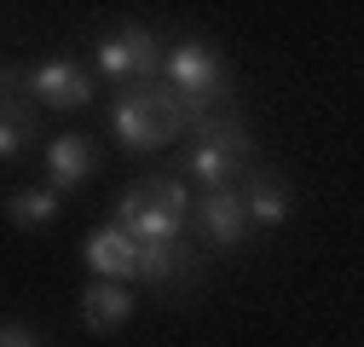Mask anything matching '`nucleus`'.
Masks as SVG:
<instances>
[{
    "mask_svg": "<svg viewBox=\"0 0 364 347\" xmlns=\"http://www.w3.org/2000/svg\"><path fill=\"white\" fill-rule=\"evenodd\" d=\"M23 99V70H0V110Z\"/></svg>",
    "mask_w": 364,
    "mask_h": 347,
    "instance_id": "16",
    "label": "nucleus"
},
{
    "mask_svg": "<svg viewBox=\"0 0 364 347\" xmlns=\"http://www.w3.org/2000/svg\"><path fill=\"white\" fill-rule=\"evenodd\" d=\"M191 214H197V226H203V237H208L214 249H243V243H249V214H243V197H237V186L203 191Z\"/></svg>",
    "mask_w": 364,
    "mask_h": 347,
    "instance_id": "7",
    "label": "nucleus"
},
{
    "mask_svg": "<svg viewBox=\"0 0 364 347\" xmlns=\"http://www.w3.org/2000/svg\"><path fill=\"white\" fill-rule=\"evenodd\" d=\"M139 278L179 295V289H191L203 278V255L186 243V237H173V243H139Z\"/></svg>",
    "mask_w": 364,
    "mask_h": 347,
    "instance_id": "6",
    "label": "nucleus"
},
{
    "mask_svg": "<svg viewBox=\"0 0 364 347\" xmlns=\"http://www.w3.org/2000/svg\"><path fill=\"white\" fill-rule=\"evenodd\" d=\"M81 255H87V267H93V278H105V284H133L139 278V243L122 226H93L87 243H81Z\"/></svg>",
    "mask_w": 364,
    "mask_h": 347,
    "instance_id": "9",
    "label": "nucleus"
},
{
    "mask_svg": "<svg viewBox=\"0 0 364 347\" xmlns=\"http://www.w3.org/2000/svg\"><path fill=\"white\" fill-rule=\"evenodd\" d=\"M58 208H64V197L47 191V186H18V191H6V214H12L18 226H53Z\"/></svg>",
    "mask_w": 364,
    "mask_h": 347,
    "instance_id": "13",
    "label": "nucleus"
},
{
    "mask_svg": "<svg viewBox=\"0 0 364 347\" xmlns=\"http://www.w3.org/2000/svg\"><path fill=\"white\" fill-rule=\"evenodd\" d=\"M110 226H122L133 243H173V237H186V220H173L168 208H156L139 186H127L116 197V220Z\"/></svg>",
    "mask_w": 364,
    "mask_h": 347,
    "instance_id": "8",
    "label": "nucleus"
},
{
    "mask_svg": "<svg viewBox=\"0 0 364 347\" xmlns=\"http://www.w3.org/2000/svg\"><path fill=\"white\" fill-rule=\"evenodd\" d=\"M249 162H255V134L243 127L237 105H225L191 127V151H179L173 180H197L203 191H220V186H237Z\"/></svg>",
    "mask_w": 364,
    "mask_h": 347,
    "instance_id": "1",
    "label": "nucleus"
},
{
    "mask_svg": "<svg viewBox=\"0 0 364 347\" xmlns=\"http://www.w3.org/2000/svg\"><path fill=\"white\" fill-rule=\"evenodd\" d=\"M23 93H29V105L87 110V105H93V93H99V81H93V70L75 64V58H47V64L23 70Z\"/></svg>",
    "mask_w": 364,
    "mask_h": 347,
    "instance_id": "4",
    "label": "nucleus"
},
{
    "mask_svg": "<svg viewBox=\"0 0 364 347\" xmlns=\"http://www.w3.org/2000/svg\"><path fill=\"white\" fill-rule=\"evenodd\" d=\"M162 81L173 87L186 105H232V87H225V58L214 41L203 35H186L173 41V47H162Z\"/></svg>",
    "mask_w": 364,
    "mask_h": 347,
    "instance_id": "2",
    "label": "nucleus"
},
{
    "mask_svg": "<svg viewBox=\"0 0 364 347\" xmlns=\"http://www.w3.org/2000/svg\"><path fill=\"white\" fill-rule=\"evenodd\" d=\"M139 191H145L156 208H168L173 220H191V186H186V180H173V174H145Z\"/></svg>",
    "mask_w": 364,
    "mask_h": 347,
    "instance_id": "14",
    "label": "nucleus"
},
{
    "mask_svg": "<svg viewBox=\"0 0 364 347\" xmlns=\"http://www.w3.org/2000/svg\"><path fill=\"white\" fill-rule=\"evenodd\" d=\"M0 347H35V330L18 324V319H12V324H0Z\"/></svg>",
    "mask_w": 364,
    "mask_h": 347,
    "instance_id": "17",
    "label": "nucleus"
},
{
    "mask_svg": "<svg viewBox=\"0 0 364 347\" xmlns=\"http://www.w3.org/2000/svg\"><path fill=\"white\" fill-rule=\"evenodd\" d=\"M41 168H47V191H75L93 180L99 168V145L87 134H58L47 151H41Z\"/></svg>",
    "mask_w": 364,
    "mask_h": 347,
    "instance_id": "10",
    "label": "nucleus"
},
{
    "mask_svg": "<svg viewBox=\"0 0 364 347\" xmlns=\"http://www.w3.org/2000/svg\"><path fill=\"white\" fill-rule=\"evenodd\" d=\"M99 70L122 87H139V81H156L162 75V41L145 29V23H122L116 35L99 41Z\"/></svg>",
    "mask_w": 364,
    "mask_h": 347,
    "instance_id": "3",
    "label": "nucleus"
},
{
    "mask_svg": "<svg viewBox=\"0 0 364 347\" xmlns=\"http://www.w3.org/2000/svg\"><path fill=\"white\" fill-rule=\"evenodd\" d=\"M237 197H243L249 226H284L289 214H295V186L284 180V174L260 168V162H249V168L237 174Z\"/></svg>",
    "mask_w": 364,
    "mask_h": 347,
    "instance_id": "5",
    "label": "nucleus"
},
{
    "mask_svg": "<svg viewBox=\"0 0 364 347\" xmlns=\"http://www.w3.org/2000/svg\"><path fill=\"white\" fill-rule=\"evenodd\" d=\"M133 319V284H105V278H93L81 289V324L87 330H116V324H127Z\"/></svg>",
    "mask_w": 364,
    "mask_h": 347,
    "instance_id": "12",
    "label": "nucleus"
},
{
    "mask_svg": "<svg viewBox=\"0 0 364 347\" xmlns=\"http://www.w3.org/2000/svg\"><path fill=\"white\" fill-rule=\"evenodd\" d=\"M29 139H35V127H23V122H12V116H0V162H18Z\"/></svg>",
    "mask_w": 364,
    "mask_h": 347,
    "instance_id": "15",
    "label": "nucleus"
},
{
    "mask_svg": "<svg viewBox=\"0 0 364 347\" xmlns=\"http://www.w3.org/2000/svg\"><path fill=\"white\" fill-rule=\"evenodd\" d=\"M110 127H116L122 151H162V145H168V139L156 134L145 99H139V87H122V93L110 99Z\"/></svg>",
    "mask_w": 364,
    "mask_h": 347,
    "instance_id": "11",
    "label": "nucleus"
}]
</instances>
